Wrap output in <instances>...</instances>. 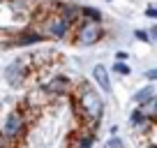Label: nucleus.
Instances as JSON below:
<instances>
[{
    "label": "nucleus",
    "instance_id": "0eeeda50",
    "mask_svg": "<svg viewBox=\"0 0 157 148\" xmlns=\"http://www.w3.org/2000/svg\"><path fill=\"white\" fill-rule=\"evenodd\" d=\"M44 33L37 28H25L21 30V33L14 35V44L16 46H33V44H39V42H44Z\"/></svg>",
    "mask_w": 157,
    "mask_h": 148
},
{
    "label": "nucleus",
    "instance_id": "9b49d317",
    "mask_svg": "<svg viewBox=\"0 0 157 148\" xmlns=\"http://www.w3.org/2000/svg\"><path fill=\"white\" fill-rule=\"evenodd\" d=\"M139 111H141V114L155 125L157 123V95H155V97H150V99H146L143 104H139Z\"/></svg>",
    "mask_w": 157,
    "mask_h": 148
},
{
    "label": "nucleus",
    "instance_id": "4468645a",
    "mask_svg": "<svg viewBox=\"0 0 157 148\" xmlns=\"http://www.w3.org/2000/svg\"><path fill=\"white\" fill-rule=\"evenodd\" d=\"M81 16H83L86 21H102V12L97 10V7H81Z\"/></svg>",
    "mask_w": 157,
    "mask_h": 148
},
{
    "label": "nucleus",
    "instance_id": "dca6fc26",
    "mask_svg": "<svg viewBox=\"0 0 157 148\" xmlns=\"http://www.w3.org/2000/svg\"><path fill=\"white\" fill-rule=\"evenodd\" d=\"M134 37H136L139 42H143V44H150V42H152V37H150L148 30H134Z\"/></svg>",
    "mask_w": 157,
    "mask_h": 148
},
{
    "label": "nucleus",
    "instance_id": "39448f33",
    "mask_svg": "<svg viewBox=\"0 0 157 148\" xmlns=\"http://www.w3.org/2000/svg\"><path fill=\"white\" fill-rule=\"evenodd\" d=\"M5 81L7 86H12V88H21V86L25 84V79H28V67H25V60L16 58L14 63H10L5 67Z\"/></svg>",
    "mask_w": 157,
    "mask_h": 148
},
{
    "label": "nucleus",
    "instance_id": "1a4fd4ad",
    "mask_svg": "<svg viewBox=\"0 0 157 148\" xmlns=\"http://www.w3.org/2000/svg\"><path fill=\"white\" fill-rule=\"evenodd\" d=\"M93 81L102 93H111V74H109L106 65H95L93 67Z\"/></svg>",
    "mask_w": 157,
    "mask_h": 148
},
{
    "label": "nucleus",
    "instance_id": "4be33fe9",
    "mask_svg": "<svg viewBox=\"0 0 157 148\" xmlns=\"http://www.w3.org/2000/svg\"><path fill=\"white\" fill-rule=\"evenodd\" d=\"M148 33H150V37H152V40H157V23H155V25H152V28H150V30H148Z\"/></svg>",
    "mask_w": 157,
    "mask_h": 148
},
{
    "label": "nucleus",
    "instance_id": "9d476101",
    "mask_svg": "<svg viewBox=\"0 0 157 148\" xmlns=\"http://www.w3.org/2000/svg\"><path fill=\"white\" fill-rule=\"evenodd\" d=\"M72 148H95V132L93 130H83L78 132L72 141Z\"/></svg>",
    "mask_w": 157,
    "mask_h": 148
},
{
    "label": "nucleus",
    "instance_id": "6e6552de",
    "mask_svg": "<svg viewBox=\"0 0 157 148\" xmlns=\"http://www.w3.org/2000/svg\"><path fill=\"white\" fill-rule=\"evenodd\" d=\"M56 10H58V14L63 16V19H67L72 25L78 23V21H83V16H81V5H74V2H58Z\"/></svg>",
    "mask_w": 157,
    "mask_h": 148
},
{
    "label": "nucleus",
    "instance_id": "2eb2a0df",
    "mask_svg": "<svg viewBox=\"0 0 157 148\" xmlns=\"http://www.w3.org/2000/svg\"><path fill=\"white\" fill-rule=\"evenodd\" d=\"M111 69H113V72H116V74H120V76H127V74H132V69H129V65H127V63H123V60H116Z\"/></svg>",
    "mask_w": 157,
    "mask_h": 148
},
{
    "label": "nucleus",
    "instance_id": "6ab92c4d",
    "mask_svg": "<svg viewBox=\"0 0 157 148\" xmlns=\"http://www.w3.org/2000/svg\"><path fill=\"white\" fill-rule=\"evenodd\" d=\"M106 146H109V148H123V141H120V139H116V137H113L111 141L106 143Z\"/></svg>",
    "mask_w": 157,
    "mask_h": 148
},
{
    "label": "nucleus",
    "instance_id": "f3484780",
    "mask_svg": "<svg viewBox=\"0 0 157 148\" xmlns=\"http://www.w3.org/2000/svg\"><path fill=\"white\" fill-rule=\"evenodd\" d=\"M143 76H146V79L150 81V84H155V81H157V67H150V69H146V72H143Z\"/></svg>",
    "mask_w": 157,
    "mask_h": 148
},
{
    "label": "nucleus",
    "instance_id": "412c9836",
    "mask_svg": "<svg viewBox=\"0 0 157 148\" xmlns=\"http://www.w3.org/2000/svg\"><path fill=\"white\" fill-rule=\"evenodd\" d=\"M0 148H12V143L7 141V139L2 137V134H0Z\"/></svg>",
    "mask_w": 157,
    "mask_h": 148
},
{
    "label": "nucleus",
    "instance_id": "f03ea898",
    "mask_svg": "<svg viewBox=\"0 0 157 148\" xmlns=\"http://www.w3.org/2000/svg\"><path fill=\"white\" fill-rule=\"evenodd\" d=\"M72 37H74V44L76 46H95L102 42L104 37V28H102V21H78V25L72 30Z\"/></svg>",
    "mask_w": 157,
    "mask_h": 148
},
{
    "label": "nucleus",
    "instance_id": "ddd939ff",
    "mask_svg": "<svg viewBox=\"0 0 157 148\" xmlns=\"http://www.w3.org/2000/svg\"><path fill=\"white\" fill-rule=\"evenodd\" d=\"M155 95H157L155 86H152V84H148V86H143V88H139L136 93H134V102H136V104H143L146 99L155 97Z\"/></svg>",
    "mask_w": 157,
    "mask_h": 148
},
{
    "label": "nucleus",
    "instance_id": "f8f14e48",
    "mask_svg": "<svg viewBox=\"0 0 157 148\" xmlns=\"http://www.w3.org/2000/svg\"><path fill=\"white\" fill-rule=\"evenodd\" d=\"M129 125H132L134 130H139V132H146V130L150 127L152 123H150V120H148L146 116L141 114V111H139V107H136V109L132 111V116H129Z\"/></svg>",
    "mask_w": 157,
    "mask_h": 148
},
{
    "label": "nucleus",
    "instance_id": "7ed1b4c3",
    "mask_svg": "<svg viewBox=\"0 0 157 148\" xmlns=\"http://www.w3.org/2000/svg\"><path fill=\"white\" fill-rule=\"evenodd\" d=\"M25 132H28V118H25V114L21 109L10 111L7 118H5V123H2V127H0V134L14 146L21 137H25Z\"/></svg>",
    "mask_w": 157,
    "mask_h": 148
},
{
    "label": "nucleus",
    "instance_id": "20e7f679",
    "mask_svg": "<svg viewBox=\"0 0 157 148\" xmlns=\"http://www.w3.org/2000/svg\"><path fill=\"white\" fill-rule=\"evenodd\" d=\"M74 25L69 23L67 19L56 12V14H49L42 23V33H44L46 40H56V42H63V40H69V35H72Z\"/></svg>",
    "mask_w": 157,
    "mask_h": 148
},
{
    "label": "nucleus",
    "instance_id": "f257e3e1",
    "mask_svg": "<svg viewBox=\"0 0 157 148\" xmlns=\"http://www.w3.org/2000/svg\"><path fill=\"white\" fill-rule=\"evenodd\" d=\"M76 109H78V114L83 116L86 123L90 127H95L104 116V99L90 84H81L76 90Z\"/></svg>",
    "mask_w": 157,
    "mask_h": 148
},
{
    "label": "nucleus",
    "instance_id": "423d86ee",
    "mask_svg": "<svg viewBox=\"0 0 157 148\" xmlns=\"http://www.w3.org/2000/svg\"><path fill=\"white\" fill-rule=\"evenodd\" d=\"M72 88H74L72 79L65 76V74H56V76H51V79L42 86V90H44L46 95H56V97H65V95H69Z\"/></svg>",
    "mask_w": 157,
    "mask_h": 148
},
{
    "label": "nucleus",
    "instance_id": "aec40b11",
    "mask_svg": "<svg viewBox=\"0 0 157 148\" xmlns=\"http://www.w3.org/2000/svg\"><path fill=\"white\" fill-rule=\"evenodd\" d=\"M127 58H129L127 51H118V53H116V60H123V63H127Z\"/></svg>",
    "mask_w": 157,
    "mask_h": 148
},
{
    "label": "nucleus",
    "instance_id": "a211bd4d",
    "mask_svg": "<svg viewBox=\"0 0 157 148\" xmlns=\"http://www.w3.org/2000/svg\"><path fill=\"white\" fill-rule=\"evenodd\" d=\"M146 16H148V19H157V7H146Z\"/></svg>",
    "mask_w": 157,
    "mask_h": 148
}]
</instances>
